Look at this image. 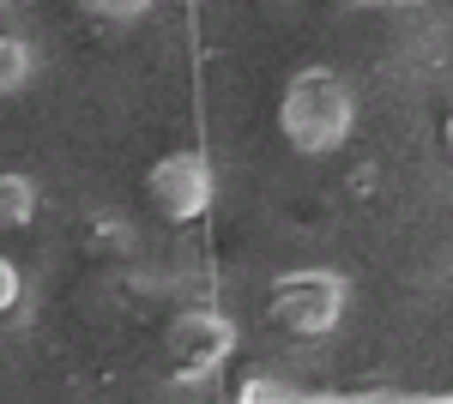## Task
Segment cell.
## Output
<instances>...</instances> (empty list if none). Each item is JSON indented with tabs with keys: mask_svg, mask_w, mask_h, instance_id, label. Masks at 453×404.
<instances>
[{
	"mask_svg": "<svg viewBox=\"0 0 453 404\" xmlns=\"http://www.w3.org/2000/svg\"><path fill=\"white\" fill-rule=\"evenodd\" d=\"M357 127V91L333 67H296L279 91V139L296 157H333Z\"/></svg>",
	"mask_w": 453,
	"mask_h": 404,
	"instance_id": "cell-1",
	"label": "cell"
},
{
	"mask_svg": "<svg viewBox=\"0 0 453 404\" xmlns=\"http://www.w3.org/2000/svg\"><path fill=\"white\" fill-rule=\"evenodd\" d=\"M350 308V278L333 266H296L279 271L273 290H266V320L279 326L284 338H326L339 332Z\"/></svg>",
	"mask_w": 453,
	"mask_h": 404,
	"instance_id": "cell-2",
	"label": "cell"
},
{
	"mask_svg": "<svg viewBox=\"0 0 453 404\" xmlns=\"http://www.w3.org/2000/svg\"><path fill=\"white\" fill-rule=\"evenodd\" d=\"M164 356H170V369L181 374V380H211V374L224 369L230 356H236V320L224 314V308H181V314H170V326H164Z\"/></svg>",
	"mask_w": 453,
	"mask_h": 404,
	"instance_id": "cell-3",
	"label": "cell"
},
{
	"mask_svg": "<svg viewBox=\"0 0 453 404\" xmlns=\"http://www.w3.org/2000/svg\"><path fill=\"white\" fill-rule=\"evenodd\" d=\"M145 200L164 224H200L218 200L206 151H164L157 164L145 169Z\"/></svg>",
	"mask_w": 453,
	"mask_h": 404,
	"instance_id": "cell-4",
	"label": "cell"
},
{
	"mask_svg": "<svg viewBox=\"0 0 453 404\" xmlns=\"http://www.w3.org/2000/svg\"><path fill=\"white\" fill-rule=\"evenodd\" d=\"M42 211V187L25 169H0V230H31Z\"/></svg>",
	"mask_w": 453,
	"mask_h": 404,
	"instance_id": "cell-5",
	"label": "cell"
},
{
	"mask_svg": "<svg viewBox=\"0 0 453 404\" xmlns=\"http://www.w3.org/2000/svg\"><path fill=\"white\" fill-rule=\"evenodd\" d=\"M31 79H36L31 36L0 31V103H6V97H25V91H31Z\"/></svg>",
	"mask_w": 453,
	"mask_h": 404,
	"instance_id": "cell-6",
	"label": "cell"
},
{
	"mask_svg": "<svg viewBox=\"0 0 453 404\" xmlns=\"http://www.w3.org/2000/svg\"><path fill=\"white\" fill-rule=\"evenodd\" d=\"M85 19H97V25H115V31H127V25H140L145 12L157 6V0H73Z\"/></svg>",
	"mask_w": 453,
	"mask_h": 404,
	"instance_id": "cell-7",
	"label": "cell"
},
{
	"mask_svg": "<svg viewBox=\"0 0 453 404\" xmlns=\"http://www.w3.org/2000/svg\"><path fill=\"white\" fill-rule=\"evenodd\" d=\"M19 302H25V271L0 254V320H6V314H19Z\"/></svg>",
	"mask_w": 453,
	"mask_h": 404,
	"instance_id": "cell-8",
	"label": "cell"
},
{
	"mask_svg": "<svg viewBox=\"0 0 453 404\" xmlns=\"http://www.w3.org/2000/svg\"><path fill=\"white\" fill-rule=\"evenodd\" d=\"M127 248V224H104V230H91V248Z\"/></svg>",
	"mask_w": 453,
	"mask_h": 404,
	"instance_id": "cell-9",
	"label": "cell"
},
{
	"mask_svg": "<svg viewBox=\"0 0 453 404\" xmlns=\"http://www.w3.org/2000/svg\"><path fill=\"white\" fill-rule=\"evenodd\" d=\"M350 6H363V12H405V6H418V0H350Z\"/></svg>",
	"mask_w": 453,
	"mask_h": 404,
	"instance_id": "cell-10",
	"label": "cell"
},
{
	"mask_svg": "<svg viewBox=\"0 0 453 404\" xmlns=\"http://www.w3.org/2000/svg\"><path fill=\"white\" fill-rule=\"evenodd\" d=\"M441 139H448V157H453V109H448V127H441Z\"/></svg>",
	"mask_w": 453,
	"mask_h": 404,
	"instance_id": "cell-11",
	"label": "cell"
},
{
	"mask_svg": "<svg viewBox=\"0 0 453 404\" xmlns=\"http://www.w3.org/2000/svg\"><path fill=\"white\" fill-rule=\"evenodd\" d=\"M6 6H12V0H0V19H6Z\"/></svg>",
	"mask_w": 453,
	"mask_h": 404,
	"instance_id": "cell-12",
	"label": "cell"
}]
</instances>
